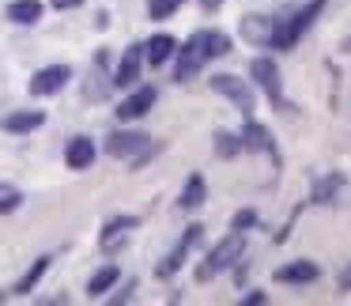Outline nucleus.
<instances>
[{
    "instance_id": "nucleus-3",
    "label": "nucleus",
    "mask_w": 351,
    "mask_h": 306,
    "mask_svg": "<svg viewBox=\"0 0 351 306\" xmlns=\"http://www.w3.org/2000/svg\"><path fill=\"white\" fill-rule=\"evenodd\" d=\"M245 253V235L242 231H230L227 238H219V242L212 246V253L204 257V265H197V280H212V276L227 272L230 265H238Z\"/></svg>"
},
{
    "instance_id": "nucleus-29",
    "label": "nucleus",
    "mask_w": 351,
    "mask_h": 306,
    "mask_svg": "<svg viewBox=\"0 0 351 306\" xmlns=\"http://www.w3.org/2000/svg\"><path fill=\"white\" fill-rule=\"evenodd\" d=\"M132 291H136V280H129V283H125V287L117 291V295L110 298V303H129V298H132Z\"/></svg>"
},
{
    "instance_id": "nucleus-10",
    "label": "nucleus",
    "mask_w": 351,
    "mask_h": 306,
    "mask_svg": "<svg viewBox=\"0 0 351 306\" xmlns=\"http://www.w3.org/2000/svg\"><path fill=\"white\" fill-rule=\"evenodd\" d=\"M152 106H155V87H147V84H144V87H136V91H132L129 99L117 102L114 114L121 117V121H140V117H144Z\"/></svg>"
},
{
    "instance_id": "nucleus-12",
    "label": "nucleus",
    "mask_w": 351,
    "mask_h": 306,
    "mask_svg": "<svg viewBox=\"0 0 351 306\" xmlns=\"http://www.w3.org/2000/svg\"><path fill=\"white\" fill-rule=\"evenodd\" d=\"M95 140L91 137H72L69 148H64V167L69 170H87L95 163Z\"/></svg>"
},
{
    "instance_id": "nucleus-25",
    "label": "nucleus",
    "mask_w": 351,
    "mask_h": 306,
    "mask_svg": "<svg viewBox=\"0 0 351 306\" xmlns=\"http://www.w3.org/2000/svg\"><path fill=\"white\" fill-rule=\"evenodd\" d=\"M227 54H230V34L212 31V61H215V57H227Z\"/></svg>"
},
{
    "instance_id": "nucleus-9",
    "label": "nucleus",
    "mask_w": 351,
    "mask_h": 306,
    "mask_svg": "<svg viewBox=\"0 0 351 306\" xmlns=\"http://www.w3.org/2000/svg\"><path fill=\"white\" fill-rule=\"evenodd\" d=\"M136 227H140V220H136V215H114V220H110L106 227H102V235H99V246H102L106 253L121 250V246L129 242V235H132Z\"/></svg>"
},
{
    "instance_id": "nucleus-32",
    "label": "nucleus",
    "mask_w": 351,
    "mask_h": 306,
    "mask_svg": "<svg viewBox=\"0 0 351 306\" xmlns=\"http://www.w3.org/2000/svg\"><path fill=\"white\" fill-rule=\"evenodd\" d=\"M219 4H223V0H200V8H204V12H215Z\"/></svg>"
},
{
    "instance_id": "nucleus-4",
    "label": "nucleus",
    "mask_w": 351,
    "mask_h": 306,
    "mask_svg": "<svg viewBox=\"0 0 351 306\" xmlns=\"http://www.w3.org/2000/svg\"><path fill=\"white\" fill-rule=\"evenodd\" d=\"M250 76H253V84L272 99L276 110H287V102H283V76H280V69H276L272 57H253V61H250Z\"/></svg>"
},
{
    "instance_id": "nucleus-7",
    "label": "nucleus",
    "mask_w": 351,
    "mask_h": 306,
    "mask_svg": "<svg viewBox=\"0 0 351 306\" xmlns=\"http://www.w3.org/2000/svg\"><path fill=\"white\" fill-rule=\"evenodd\" d=\"M69 80H72V69H69V64H46V69L34 72L27 87H31L34 99H49V95H57L64 84H69Z\"/></svg>"
},
{
    "instance_id": "nucleus-6",
    "label": "nucleus",
    "mask_w": 351,
    "mask_h": 306,
    "mask_svg": "<svg viewBox=\"0 0 351 306\" xmlns=\"http://www.w3.org/2000/svg\"><path fill=\"white\" fill-rule=\"evenodd\" d=\"M212 91H215V95H223V99H230L245 117L253 114V106H257V99H253V87L245 84V80L230 76V72H219V76H212Z\"/></svg>"
},
{
    "instance_id": "nucleus-11",
    "label": "nucleus",
    "mask_w": 351,
    "mask_h": 306,
    "mask_svg": "<svg viewBox=\"0 0 351 306\" xmlns=\"http://www.w3.org/2000/svg\"><path fill=\"white\" fill-rule=\"evenodd\" d=\"M140 72H144V46H129L125 49V57H121V64H117V72H114V84L117 87H136L140 84Z\"/></svg>"
},
{
    "instance_id": "nucleus-30",
    "label": "nucleus",
    "mask_w": 351,
    "mask_h": 306,
    "mask_svg": "<svg viewBox=\"0 0 351 306\" xmlns=\"http://www.w3.org/2000/svg\"><path fill=\"white\" fill-rule=\"evenodd\" d=\"M336 283H340V291H351V265L340 272V280H336Z\"/></svg>"
},
{
    "instance_id": "nucleus-22",
    "label": "nucleus",
    "mask_w": 351,
    "mask_h": 306,
    "mask_svg": "<svg viewBox=\"0 0 351 306\" xmlns=\"http://www.w3.org/2000/svg\"><path fill=\"white\" fill-rule=\"evenodd\" d=\"M343 189V174H325V178H317V182H313V193H310V200L313 204H328V200L336 197V193Z\"/></svg>"
},
{
    "instance_id": "nucleus-26",
    "label": "nucleus",
    "mask_w": 351,
    "mask_h": 306,
    "mask_svg": "<svg viewBox=\"0 0 351 306\" xmlns=\"http://www.w3.org/2000/svg\"><path fill=\"white\" fill-rule=\"evenodd\" d=\"M250 227H257V212L242 208V212L234 215V223H230V231H250Z\"/></svg>"
},
{
    "instance_id": "nucleus-21",
    "label": "nucleus",
    "mask_w": 351,
    "mask_h": 306,
    "mask_svg": "<svg viewBox=\"0 0 351 306\" xmlns=\"http://www.w3.org/2000/svg\"><path fill=\"white\" fill-rule=\"evenodd\" d=\"M117 280H121V272H117V265H102L99 272H95L91 280H87V295H91V298H102V295H106V291L114 287Z\"/></svg>"
},
{
    "instance_id": "nucleus-31",
    "label": "nucleus",
    "mask_w": 351,
    "mask_h": 306,
    "mask_svg": "<svg viewBox=\"0 0 351 306\" xmlns=\"http://www.w3.org/2000/svg\"><path fill=\"white\" fill-rule=\"evenodd\" d=\"M84 0H53V8H61V12H69V8H80Z\"/></svg>"
},
{
    "instance_id": "nucleus-27",
    "label": "nucleus",
    "mask_w": 351,
    "mask_h": 306,
    "mask_svg": "<svg viewBox=\"0 0 351 306\" xmlns=\"http://www.w3.org/2000/svg\"><path fill=\"white\" fill-rule=\"evenodd\" d=\"M19 204H23V193H8V197L0 200V215H4V212H16Z\"/></svg>"
},
{
    "instance_id": "nucleus-24",
    "label": "nucleus",
    "mask_w": 351,
    "mask_h": 306,
    "mask_svg": "<svg viewBox=\"0 0 351 306\" xmlns=\"http://www.w3.org/2000/svg\"><path fill=\"white\" fill-rule=\"evenodd\" d=\"M185 0H147V16L152 19H170Z\"/></svg>"
},
{
    "instance_id": "nucleus-5",
    "label": "nucleus",
    "mask_w": 351,
    "mask_h": 306,
    "mask_svg": "<svg viewBox=\"0 0 351 306\" xmlns=\"http://www.w3.org/2000/svg\"><path fill=\"white\" fill-rule=\"evenodd\" d=\"M200 238H204V227H200V223H189V227H185V235L178 238V246L174 250L167 253V257L159 261V268H155V276H159V280H167V276H174L178 268L185 265V257H189L193 250H197V242Z\"/></svg>"
},
{
    "instance_id": "nucleus-13",
    "label": "nucleus",
    "mask_w": 351,
    "mask_h": 306,
    "mask_svg": "<svg viewBox=\"0 0 351 306\" xmlns=\"http://www.w3.org/2000/svg\"><path fill=\"white\" fill-rule=\"evenodd\" d=\"M238 137H242V148H245V152H265V155H276L272 132H268L261 121H253V117L245 121V129L238 132Z\"/></svg>"
},
{
    "instance_id": "nucleus-15",
    "label": "nucleus",
    "mask_w": 351,
    "mask_h": 306,
    "mask_svg": "<svg viewBox=\"0 0 351 306\" xmlns=\"http://www.w3.org/2000/svg\"><path fill=\"white\" fill-rule=\"evenodd\" d=\"M178 54V38H170V34H155V38L144 42V64H167L170 57Z\"/></svg>"
},
{
    "instance_id": "nucleus-1",
    "label": "nucleus",
    "mask_w": 351,
    "mask_h": 306,
    "mask_svg": "<svg viewBox=\"0 0 351 306\" xmlns=\"http://www.w3.org/2000/svg\"><path fill=\"white\" fill-rule=\"evenodd\" d=\"M325 12V0H306L302 8H295L291 16L276 19L272 23V38H268V46L272 49H295V42L302 38L306 31L313 27V19Z\"/></svg>"
},
{
    "instance_id": "nucleus-2",
    "label": "nucleus",
    "mask_w": 351,
    "mask_h": 306,
    "mask_svg": "<svg viewBox=\"0 0 351 306\" xmlns=\"http://www.w3.org/2000/svg\"><path fill=\"white\" fill-rule=\"evenodd\" d=\"M178 64H174V80L178 84H189L200 76L208 61H212V31H197L185 38V46H178Z\"/></svg>"
},
{
    "instance_id": "nucleus-16",
    "label": "nucleus",
    "mask_w": 351,
    "mask_h": 306,
    "mask_svg": "<svg viewBox=\"0 0 351 306\" xmlns=\"http://www.w3.org/2000/svg\"><path fill=\"white\" fill-rule=\"evenodd\" d=\"M204 197H208L204 174H189V178H185V185H182V193H178V208H182V212H193V208L204 204Z\"/></svg>"
},
{
    "instance_id": "nucleus-20",
    "label": "nucleus",
    "mask_w": 351,
    "mask_h": 306,
    "mask_svg": "<svg viewBox=\"0 0 351 306\" xmlns=\"http://www.w3.org/2000/svg\"><path fill=\"white\" fill-rule=\"evenodd\" d=\"M42 121H46V114H42V110H19V114L4 117V129H8V132H34Z\"/></svg>"
},
{
    "instance_id": "nucleus-18",
    "label": "nucleus",
    "mask_w": 351,
    "mask_h": 306,
    "mask_svg": "<svg viewBox=\"0 0 351 306\" xmlns=\"http://www.w3.org/2000/svg\"><path fill=\"white\" fill-rule=\"evenodd\" d=\"M42 0H12L8 4V19L12 23H19V27H31V23H38L42 19Z\"/></svg>"
},
{
    "instance_id": "nucleus-17",
    "label": "nucleus",
    "mask_w": 351,
    "mask_h": 306,
    "mask_svg": "<svg viewBox=\"0 0 351 306\" xmlns=\"http://www.w3.org/2000/svg\"><path fill=\"white\" fill-rule=\"evenodd\" d=\"M272 23L276 19H268V16H245L242 19V38L253 42V46H268V38H272Z\"/></svg>"
},
{
    "instance_id": "nucleus-28",
    "label": "nucleus",
    "mask_w": 351,
    "mask_h": 306,
    "mask_svg": "<svg viewBox=\"0 0 351 306\" xmlns=\"http://www.w3.org/2000/svg\"><path fill=\"white\" fill-rule=\"evenodd\" d=\"M268 295L265 291H250V295H242V306H265Z\"/></svg>"
},
{
    "instance_id": "nucleus-19",
    "label": "nucleus",
    "mask_w": 351,
    "mask_h": 306,
    "mask_svg": "<svg viewBox=\"0 0 351 306\" xmlns=\"http://www.w3.org/2000/svg\"><path fill=\"white\" fill-rule=\"evenodd\" d=\"M49 265H53V257H49V253H42V257L34 261V265L27 268L23 276H19V283H16V295H31V291L42 283V276L49 272Z\"/></svg>"
},
{
    "instance_id": "nucleus-33",
    "label": "nucleus",
    "mask_w": 351,
    "mask_h": 306,
    "mask_svg": "<svg viewBox=\"0 0 351 306\" xmlns=\"http://www.w3.org/2000/svg\"><path fill=\"white\" fill-rule=\"evenodd\" d=\"M343 49H348V54H351V42H343Z\"/></svg>"
},
{
    "instance_id": "nucleus-8",
    "label": "nucleus",
    "mask_w": 351,
    "mask_h": 306,
    "mask_svg": "<svg viewBox=\"0 0 351 306\" xmlns=\"http://www.w3.org/2000/svg\"><path fill=\"white\" fill-rule=\"evenodd\" d=\"M147 144H152L147 132L121 129V132H110V137H106V155H114V159H132V155H140Z\"/></svg>"
},
{
    "instance_id": "nucleus-14",
    "label": "nucleus",
    "mask_w": 351,
    "mask_h": 306,
    "mask_svg": "<svg viewBox=\"0 0 351 306\" xmlns=\"http://www.w3.org/2000/svg\"><path fill=\"white\" fill-rule=\"evenodd\" d=\"M321 276V268L313 261H291V265H280L276 268V283H313Z\"/></svg>"
},
{
    "instance_id": "nucleus-23",
    "label": "nucleus",
    "mask_w": 351,
    "mask_h": 306,
    "mask_svg": "<svg viewBox=\"0 0 351 306\" xmlns=\"http://www.w3.org/2000/svg\"><path fill=\"white\" fill-rule=\"evenodd\" d=\"M245 148H242V137L238 132H227V129H219L215 132V155L219 159H234V155H242Z\"/></svg>"
}]
</instances>
